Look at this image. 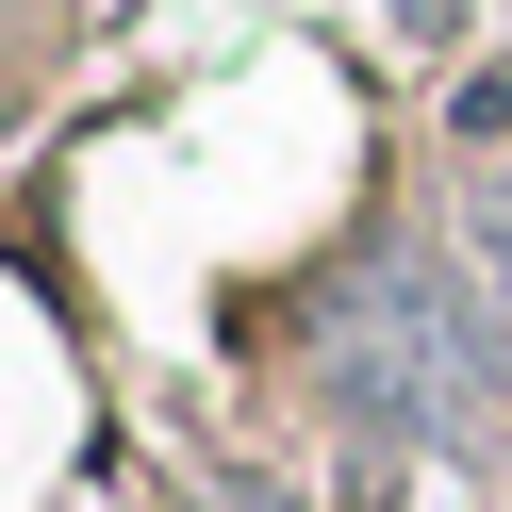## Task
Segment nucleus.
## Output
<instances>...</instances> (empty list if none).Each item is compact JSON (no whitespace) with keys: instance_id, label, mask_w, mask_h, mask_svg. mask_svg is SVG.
I'll list each match as a JSON object with an SVG mask.
<instances>
[{"instance_id":"f257e3e1","label":"nucleus","mask_w":512,"mask_h":512,"mask_svg":"<svg viewBox=\"0 0 512 512\" xmlns=\"http://www.w3.org/2000/svg\"><path fill=\"white\" fill-rule=\"evenodd\" d=\"M496 364H512L496 314H479L446 265H364V281H347V314H331V397L380 413V430H413V446L479 430Z\"/></svg>"},{"instance_id":"f03ea898","label":"nucleus","mask_w":512,"mask_h":512,"mask_svg":"<svg viewBox=\"0 0 512 512\" xmlns=\"http://www.w3.org/2000/svg\"><path fill=\"white\" fill-rule=\"evenodd\" d=\"M463 298L496 314V347H512V182H479V199H463Z\"/></svg>"}]
</instances>
